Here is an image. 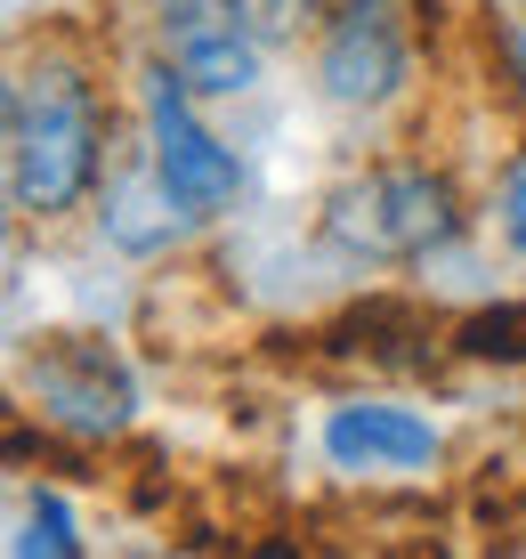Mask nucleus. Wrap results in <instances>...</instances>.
Listing matches in <instances>:
<instances>
[{"label":"nucleus","instance_id":"f257e3e1","mask_svg":"<svg viewBox=\"0 0 526 559\" xmlns=\"http://www.w3.org/2000/svg\"><path fill=\"white\" fill-rule=\"evenodd\" d=\"M0 170H9V211L16 227H57L89 219L113 154H122V106L82 41H25L0 82Z\"/></svg>","mask_w":526,"mask_h":559},{"label":"nucleus","instance_id":"f03ea898","mask_svg":"<svg viewBox=\"0 0 526 559\" xmlns=\"http://www.w3.org/2000/svg\"><path fill=\"white\" fill-rule=\"evenodd\" d=\"M478 203L462 195V179L430 154H381L357 163L324 187L316 203V236L324 252L364 267V276H430L438 260H454L470 243Z\"/></svg>","mask_w":526,"mask_h":559},{"label":"nucleus","instance_id":"7ed1b4c3","mask_svg":"<svg viewBox=\"0 0 526 559\" xmlns=\"http://www.w3.org/2000/svg\"><path fill=\"white\" fill-rule=\"evenodd\" d=\"M130 139L146 146L154 179L179 195V211L203 236L243 211V195H251L243 146L211 122V98H194L187 73L170 66V57H154V49H139V66H130Z\"/></svg>","mask_w":526,"mask_h":559},{"label":"nucleus","instance_id":"20e7f679","mask_svg":"<svg viewBox=\"0 0 526 559\" xmlns=\"http://www.w3.org/2000/svg\"><path fill=\"white\" fill-rule=\"evenodd\" d=\"M16 414H33L73 447H106L139 430L146 390L106 333H33L16 341Z\"/></svg>","mask_w":526,"mask_h":559},{"label":"nucleus","instance_id":"39448f33","mask_svg":"<svg viewBox=\"0 0 526 559\" xmlns=\"http://www.w3.org/2000/svg\"><path fill=\"white\" fill-rule=\"evenodd\" d=\"M421 73V33L414 0H333L316 33H308V90L340 122H381L414 98Z\"/></svg>","mask_w":526,"mask_h":559},{"label":"nucleus","instance_id":"423d86ee","mask_svg":"<svg viewBox=\"0 0 526 559\" xmlns=\"http://www.w3.org/2000/svg\"><path fill=\"white\" fill-rule=\"evenodd\" d=\"M316 454L348 487H421L445 471V421L405 390H348L316 414Z\"/></svg>","mask_w":526,"mask_h":559},{"label":"nucleus","instance_id":"0eeeda50","mask_svg":"<svg viewBox=\"0 0 526 559\" xmlns=\"http://www.w3.org/2000/svg\"><path fill=\"white\" fill-rule=\"evenodd\" d=\"M89 236H97V252L146 267V260L187 252L203 227H194L187 211H179V195L154 179L146 146H139V139H122V154H113V170H106V187H97V203H89Z\"/></svg>","mask_w":526,"mask_h":559},{"label":"nucleus","instance_id":"6e6552de","mask_svg":"<svg viewBox=\"0 0 526 559\" xmlns=\"http://www.w3.org/2000/svg\"><path fill=\"white\" fill-rule=\"evenodd\" d=\"M445 349H454V365H478V373H518L526 365V293H486L462 317H445Z\"/></svg>","mask_w":526,"mask_h":559},{"label":"nucleus","instance_id":"1a4fd4ad","mask_svg":"<svg viewBox=\"0 0 526 559\" xmlns=\"http://www.w3.org/2000/svg\"><path fill=\"white\" fill-rule=\"evenodd\" d=\"M82 511L57 478H16V503H9V559H82Z\"/></svg>","mask_w":526,"mask_h":559},{"label":"nucleus","instance_id":"9d476101","mask_svg":"<svg viewBox=\"0 0 526 559\" xmlns=\"http://www.w3.org/2000/svg\"><path fill=\"white\" fill-rule=\"evenodd\" d=\"M130 9H139V33H146L154 57H187L194 41H211V33L251 25L236 0H130Z\"/></svg>","mask_w":526,"mask_h":559},{"label":"nucleus","instance_id":"9b49d317","mask_svg":"<svg viewBox=\"0 0 526 559\" xmlns=\"http://www.w3.org/2000/svg\"><path fill=\"white\" fill-rule=\"evenodd\" d=\"M478 219H486V236L526 267V146L494 154V170H486V187H478Z\"/></svg>","mask_w":526,"mask_h":559},{"label":"nucleus","instance_id":"f8f14e48","mask_svg":"<svg viewBox=\"0 0 526 559\" xmlns=\"http://www.w3.org/2000/svg\"><path fill=\"white\" fill-rule=\"evenodd\" d=\"M236 9L251 16V25H260V41L284 57V49H300L308 33L333 16V0H236Z\"/></svg>","mask_w":526,"mask_h":559},{"label":"nucleus","instance_id":"ddd939ff","mask_svg":"<svg viewBox=\"0 0 526 559\" xmlns=\"http://www.w3.org/2000/svg\"><path fill=\"white\" fill-rule=\"evenodd\" d=\"M494 49H502V90H511V106L526 122V25H518V16H502V25H494Z\"/></svg>","mask_w":526,"mask_h":559},{"label":"nucleus","instance_id":"4468645a","mask_svg":"<svg viewBox=\"0 0 526 559\" xmlns=\"http://www.w3.org/2000/svg\"><path fill=\"white\" fill-rule=\"evenodd\" d=\"M518 25H526V0H518Z\"/></svg>","mask_w":526,"mask_h":559}]
</instances>
